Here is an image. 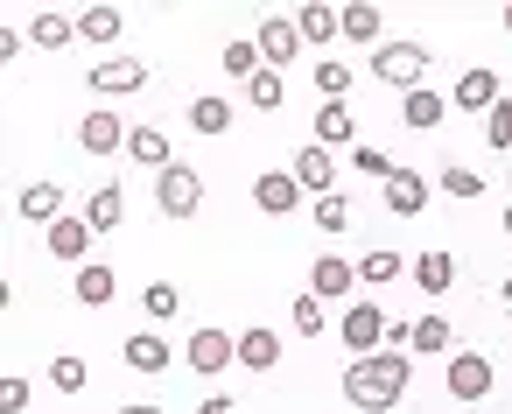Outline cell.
<instances>
[{"instance_id":"obj_1","label":"cell","mask_w":512,"mask_h":414,"mask_svg":"<svg viewBox=\"0 0 512 414\" xmlns=\"http://www.w3.org/2000/svg\"><path fill=\"white\" fill-rule=\"evenodd\" d=\"M344 393H351V407H365V414H386V407H400V393H407V351H372V358H351L344 365Z\"/></svg>"},{"instance_id":"obj_2","label":"cell","mask_w":512,"mask_h":414,"mask_svg":"<svg viewBox=\"0 0 512 414\" xmlns=\"http://www.w3.org/2000/svg\"><path fill=\"white\" fill-rule=\"evenodd\" d=\"M421 71H428V50L421 43H386L372 57V78L379 85H400V92H421Z\"/></svg>"},{"instance_id":"obj_3","label":"cell","mask_w":512,"mask_h":414,"mask_svg":"<svg viewBox=\"0 0 512 414\" xmlns=\"http://www.w3.org/2000/svg\"><path fill=\"white\" fill-rule=\"evenodd\" d=\"M337 337L351 344V358L386 351V309H379V302H351V309H344V323H337Z\"/></svg>"},{"instance_id":"obj_4","label":"cell","mask_w":512,"mask_h":414,"mask_svg":"<svg viewBox=\"0 0 512 414\" xmlns=\"http://www.w3.org/2000/svg\"><path fill=\"white\" fill-rule=\"evenodd\" d=\"M155 204H162L169 218H190V211L204 204V176H197L190 162H176V169H162V176H155Z\"/></svg>"},{"instance_id":"obj_5","label":"cell","mask_w":512,"mask_h":414,"mask_svg":"<svg viewBox=\"0 0 512 414\" xmlns=\"http://www.w3.org/2000/svg\"><path fill=\"white\" fill-rule=\"evenodd\" d=\"M442 386H449V400H484L491 393V358L484 351H449Z\"/></svg>"},{"instance_id":"obj_6","label":"cell","mask_w":512,"mask_h":414,"mask_svg":"<svg viewBox=\"0 0 512 414\" xmlns=\"http://www.w3.org/2000/svg\"><path fill=\"white\" fill-rule=\"evenodd\" d=\"M85 85H92L99 99H120V92H141V85H148V64L113 57V64H92V71H85Z\"/></svg>"},{"instance_id":"obj_7","label":"cell","mask_w":512,"mask_h":414,"mask_svg":"<svg viewBox=\"0 0 512 414\" xmlns=\"http://www.w3.org/2000/svg\"><path fill=\"white\" fill-rule=\"evenodd\" d=\"M190 365L211 379V372H225V365H239V337L232 330H197L190 337Z\"/></svg>"},{"instance_id":"obj_8","label":"cell","mask_w":512,"mask_h":414,"mask_svg":"<svg viewBox=\"0 0 512 414\" xmlns=\"http://www.w3.org/2000/svg\"><path fill=\"white\" fill-rule=\"evenodd\" d=\"M253 204H260V211H274V218H281V211H295V204H302L295 169H267V176H253Z\"/></svg>"},{"instance_id":"obj_9","label":"cell","mask_w":512,"mask_h":414,"mask_svg":"<svg viewBox=\"0 0 512 414\" xmlns=\"http://www.w3.org/2000/svg\"><path fill=\"white\" fill-rule=\"evenodd\" d=\"M253 43H260V57H267V64H274V71H281V64H288V57H295V50H302V29H295V22H288V15H267V22H260V36H253Z\"/></svg>"},{"instance_id":"obj_10","label":"cell","mask_w":512,"mask_h":414,"mask_svg":"<svg viewBox=\"0 0 512 414\" xmlns=\"http://www.w3.org/2000/svg\"><path fill=\"white\" fill-rule=\"evenodd\" d=\"M295 183H302L309 197H330V190H337V162H330V148L309 141V148L295 155Z\"/></svg>"},{"instance_id":"obj_11","label":"cell","mask_w":512,"mask_h":414,"mask_svg":"<svg viewBox=\"0 0 512 414\" xmlns=\"http://www.w3.org/2000/svg\"><path fill=\"white\" fill-rule=\"evenodd\" d=\"M505 92H498V71H484V64H470L463 78H456V106H470V113H491Z\"/></svg>"},{"instance_id":"obj_12","label":"cell","mask_w":512,"mask_h":414,"mask_svg":"<svg viewBox=\"0 0 512 414\" xmlns=\"http://www.w3.org/2000/svg\"><path fill=\"white\" fill-rule=\"evenodd\" d=\"M351 288H358V267H351V260H316V267H309V295H316V302H337V295H351Z\"/></svg>"},{"instance_id":"obj_13","label":"cell","mask_w":512,"mask_h":414,"mask_svg":"<svg viewBox=\"0 0 512 414\" xmlns=\"http://www.w3.org/2000/svg\"><path fill=\"white\" fill-rule=\"evenodd\" d=\"M358 141V120L344 113V99H323V113H316V148H351Z\"/></svg>"},{"instance_id":"obj_14","label":"cell","mask_w":512,"mask_h":414,"mask_svg":"<svg viewBox=\"0 0 512 414\" xmlns=\"http://www.w3.org/2000/svg\"><path fill=\"white\" fill-rule=\"evenodd\" d=\"M127 155H134L141 169H155V176H162V169H176V155H169V134H162V127H134V134H127Z\"/></svg>"},{"instance_id":"obj_15","label":"cell","mask_w":512,"mask_h":414,"mask_svg":"<svg viewBox=\"0 0 512 414\" xmlns=\"http://www.w3.org/2000/svg\"><path fill=\"white\" fill-rule=\"evenodd\" d=\"M78 141H85L92 155H113V148H127V127H120V113H85Z\"/></svg>"},{"instance_id":"obj_16","label":"cell","mask_w":512,"mask_h":414,"mask_svg":"<svg viewBox=\"0 0 512 414\" xmlns=\"http://www.w3.org/2000/svg\"><path fill=\"white\" fill-rule=\"evenodd\" d=\"M50 253L85 267V253H92V225H85V218H57V225H50Z\"/></svg>"},{"instance_id":"obj_17","label":"cell","mask_w":512,"mask_h":414,"mask_svg":"<svg viewBox=\"0 0 512 414\" xmlns=\"http://www.w3.org/2000/svg\"><path fill=\"white\" fill-rule=\"evenodd\" d=\"M407 274H414V288H428V295H442V288L456 281V260H449V253L435 246V253H414V260H407Z\"/></svg>"},{"instance_id":"obj_18","label":"cell","mask_w":512,"mask_h":414,"mask_svg":"<svg viewBox=\"0 0 512 414\" xmlns=\"http://www.w3.org/2000/svg\"><path fill=\"white\" fill-rule=\"evenodd\" d=\"M113 288H120V274H113L106 260H85V267H78V302H85V309H106Z\"/></svg>"},{"instance_id":"obj_19","label":"cell","mask_w":512,"mask_h":414,"mask_svg":"<svg viewBox=\"0 0 512 414\" xmlns=\"http://www.w3.org/2000/svg\"><path fill=\"white\" fill-rule=\"evenodd\" d=\"M239 365L246 372H274L281 365V337L274 330H239Z\"/></svg>"},{"instance_id":"obj_20","label":"cell","mask_w":512,"mask_h":414,"mask_svg":"<svg viewBox=\"0 0 512 414\" xmlns=\"http://www.w3.org/2000/svg\"><path fill=\"white\" fill-rule=\"evenodd\" d=\"M442 113H449V106H442V92H428V85L400 99V120H407L414 134H428V127H442Z\"/></svg>"},{"instance_id":"obj_21","label":"cell","mask_w":512,"mask_h":414,"mask_svg":"<svg viewBox=\"0 0 512 414\" xmlns=\"http://www.w3.org/2000/svg\"><path fill=\"white\" fill-rule=\"evenodd\" d=\"M120 211H127V190H120V183H99V190H92V204H85V225H92V232H113V225H120Z\"/></svg>"},{"instance_id":"obj_22","label":"cell","mask_w":512,"mask_h":414,"mask_svg":"<svg viewBox=\"0 0 512 414\" xmlns=\"http://www.w3.org/2000/svg\"><path fill=\"white\" fill-rule=\"evenodd\" d=\"M295 29H302V43H330V36H344V15L323 8V0H309V8L295 15Z\"/></svg>"},{"instance_id":"obj_23","label":"cell","mask_w":512,"mask_h":414,"mask_svg":"<svg viewBox=\"0 0 512 414\" xmlns=\"http://www.w3.org/2000/svg\"><path fill=\"white\" fill-rule=\"evenodd\" d=\"M386 204H393L400 218H414V211L428 204V183H421L414 169H393V183H386Z\"/></svg>"},{"instance_id":"obj_24","label":"cell","mask_w":512,"mask_h":414,"mask_svg":"<svg viewBox=\"0 0 512 414\" xmlns=\"http://www.w3.org/2000/svg\"><path fill=\"white\" fill-rule=\"evenodd\" d=\"M57 211H64V190L57 183H29L22 190V218L29 225H57Z\"/></svg>"},{"instance_id":"obj_25","label":"cell","mask_w":512,"mask_h":414,"mask_svg":"<svg viewBox=\"0 0 512 414\" xmlns=\"http://www.w3.org/2000/svg\"><path fill=\"white\" fill-rule=\"evenodd\" d=\"M71 36H78V22H71V15H50V8H43V15L29 22V43H36V50H64Z\"/></svg>"},{"instance_id":"obj_26","label":"cell","mask_w":512,"mask_h":414,"mask_svg":"<svg viewBox=\"0 0 512 414\" xmlns=\"http://www.w3.org/2000/svg\"><path fill=\"white\" fill-rule=\"evenodd\" d=\"M246 99H253L260 113H281V99H288V85H281V71H274V64H260V71L246 78Z\"/></svg>"},{"instance_id":"obj_27","label":"cell","mask_w":512,"mask_h":414,"mask_svg":"<svg viewBox=\"0 0 512 414\" xmlns=\"http://www.w3.org/2000/svg\"><path fill=\"white\" fill-rule=\"evenodd\" d=\"M127 365L134 372H169V344L162 337H127Z\"/></svg>"},{"instance_id":"obj_28","label":"cell","mask_w":512,"mask_h":414,"mask_svg":"<svg viewBox=\"0 0 512 414\" xmlns=\"http://www.w3.org/2000/svg\"><path fill=\"white\" fill-rule=\"evenodd\" d=\"M78 36H85V43H113V36H120V8H85V15H78Z\"/></svg>"},{"instance_id":"obj_29","label":"cell","mask_w":512,"mask_h":414,"mask_svg":"<svg viewBox=\"0 0 512 414\" xmlns=\"http://www.w3.org/2000/svg\"><path fill=\"white\" fill-rule=\"evenodd\" d=\"M344 92H351V64L316 57V99H344Z\"/></svg>"},{"instance_id":"obj_30","label":"cell","mask_w":512,"mask_h":414,"mask_svg":"<svg viewBox=\"0 0 512 414\" xmlns=\"http://www.w3.org/2000/svg\"><path fill=\"white\" fill-rule=\"evenodd\" d=\"M141 309H148V323H169V316L183 309V295H176L169 281H148V288H141Z\"/></svg>"},{"instance_id":"obj_31","label":"cell","mask_w":512,"mask_h":414,"mask_svg":"<svg viewBox=\"0 0 512 414\" xmlns=\"http://www.w3.org/2000/svg\"><path fill=\"white\" fill-rule=\"evenodd\" d=\"M449 337H456V330H449L442 316H421L414 337H407V351H428V358H435V351H449Z\"/></svg>"},{"instance_id":"obj_32","label":"cell","mask_w":512,"mask_h":414,"mask_svg":"<svg viewBox=\"0 0 512 414\" xmlns=\"http://www.w3.org/2000/svg\"><path fill=\"white\" fill-rule=\"evenodd\" d=\"M344 36H351V43H379V8H372V0L344 8Z\"/></svg>"},{"instance_id":"obj_33","label":"cell","mask_w":512,"mask_h":414,"mask_svg":"<svg viewBox=\"0 0 512 414\" xmlns=\"http://www.w3.org/2000/svg\"><path fill=\"white\" fill-rule=\"evenodd\" d=\"M190 127H197V134H225V127H232V106H225V99H197V106H190Z\"/></svg>"},{"instance_id":"obj_34","label":"cell","mask_w":512,"mask_h":414,"mask_svg":"<svg viewBox=\"0 0 512 414\" xmlns=\"http://www.w3.org/2000/svg\"><path fill=\"white\" fill-rule=\"evenodd\" d=\"M484 141H491V155H505V148H512V99H498V106L484 113Z\"/></svg>"},{"instance_id":"obj_35","label":"cell","mask_w":512,"mask_h":414,"mask_svg":"<svg viewBox=\"0 0 512 414\" xmlns=\"http://www.w3.org/2000/svg\"><path fill=\"white\" fill-rule=\"evenodd\" d=\"M218 64H225L232 78H253V71H260V43H225V57H218Z\"/></svg>"},{"instance_id":"obj_36","label":"cell","mask_w":512,"mask_h":414,"mask_svg":"<svg viewBox=\"0 0 512 414\" xmlns=\"http://www.w3.org/2000/svg\"><path fill=\"white\" fill-rule=\"evenodd\" d=\"M316 225H323V232H344V225H351V204H344V190L316 197Z\"/></svg>"},{"instance_id":"obj_37","label":"cell","mask_w":512,"mask_h":414,"mask_svg":"<svg viewBox=\"0 0 512 414\" xmlns=\"http://www.w3.org/2000/svg\"><path fill=\"white\" fill-rule=\"evenodd\" d=\"M400 267H407V260H400V253H386V246H379V253H365V260H358V281H393V274H400Z\"/></svg>"},{"instance_id":"obj_38","label":"cell","mask_w":512,"mask_h":414,"mask_svg":"<svg viewBox=\"0 0 512 414\" xmlns=\"http://www.w3.org/2000/svg\"><path fill=\"white\" fill-rule=\"evenodd\" d=\"M351 169H365V176H372V183H393V162H386V155H379V148H365V141H358V148H351Z\"/></svg>"},{"instance_id":"obj_39","label":"cell","mask_w":512,"mask_h":414,"mask_svg":"<svg viewBox=\"0 0 512 414\" xmlns=\"http://www.w3.org/2000/svg\"><path fill=\"white\" fill-rule=\"evenodd\" d=\"M442 190L449 197H484V176L477 169H442Z\"/></svg>"},{"instance_id":"obj_40","label":"cell","mask_w":512,"mask_h":414,"mask_svg":"<svg viewBox=\"0 0 512 414\" xmlns=\"http://www.w3.org/2000/svg\"><path fill=\"white\" fill-rule=\"evenodd\" d=\"M295 330L302 337H323V302L316 295H295Z\"/></svg>"},{"instance_id":"obj_41","label":"cell","mask_w":512,"mask_h":414,"mask_svg":"<svg viewBox=\"0 0 512 414\" xmlns=\"http://www.w3.org/2000/svg\"><path fill=\"white\" fill-rule=\"evenodd\" d=\"M50 386L78 393V386H85V358H57V365H50Z\"/></svg>"},{"instance_id":"obj_42","label":"cell","mask_w":512,"mask_h":414,"mask_svg":"<svg viewBox=\"0 0 512 414\" xmlns=\"http://www.w3.org/2000/svg\"><path fill=\"white\" fill-rule=\"evenodd\" d=\"M0 407L22 414V407H29V379H0Z\"/></svg>"},{"instance_id":"obj_43","label":"cell","mask_w":512,"mask_h":414,"mask_svg":"<svg viewBox=\"0 0 512 414\" xmlns=\"http://www.w3.org/2000/svg\"><path fill=\"white\" fill-rule=\"evenodd\" d=\"M197 414H232V400H225V393H211V400H204Z\"/></svg>"},{"instance_id":"obj_44","label":"cell","mask_w":512,"mask_h":414,"mask_svg":"<svg viewBox=\"0 0 512 414\" xmlns=\"http://www.w3.org/2000/svg\"><path fill=\"white\" fill-rule=\"evenodd\" d=\"M120 414H162V407H148V400H127V407H120Z\"/></svg>"},{"instance_id":"obj_45","label":"cell","mask_w":512,"mask_h":414,"mask_svg":"<svg viewBox=\"0 0 512 414\" xmlns=\"http://www.w3.org/2000/svg\"><path fill=\"white\" fill-rule=\"evenodd\" d=\"M505 309H512V281H505Z\"/></svg>"},{"instance_id":"obj_46","label":"cell","mask_w":512,"mask_h":414,"mask_svg":"<svg viewBox=\"0 0 512 414\" xmlns=\"http://www.w3.org/2000/svg\"><path fill=\"white\" fill-rule=\"evenodd\" d=\"M505 232H512V204H505Z\"/></svg>"},{"instance_id":"obj_47","label":"cell","mask_w":512,"mask_h":414,"mask_svg":"<svg viewBox=\"0 0 512 414\" xmlns=\"http://www.w3.org/2000/svg\"><path fill=\"white\" fill-rule=\"evenodd\" d=\"M505 29H512V8H505Z\"/></svg>"}]
</instances>
